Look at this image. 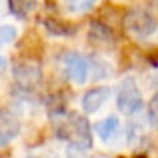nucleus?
Instances as JSON below:
<instances>
[{"instance_id": "6", "label": "nucleus", "mask_w": 158, "mask_h": 158, "mask_svg": "<svg viewBox=\"0 0 158 158\" xmlns=\"http://www.w3.org/2000/svg\"><path fill=\"white\" fill-rule=\"evenodd\" d=\"M97 0H63V5L72 14H83L95 5Z\"/></svg>"}, {"instance_id": "1", "label": "nucleus", "mask_w": 158, "mask_h": 158, "mask_svg": "<svg viewBox=\"0 0 158 158\" xmlns=\"http://www.w3.org/2000/svg\"><path fill=\"white\" fill-rule=\"evenodd\" d=\"M117 109L123 112L124 116H136L144 106L143 95H141L139 89H138L136 82L133 78H124L119 83V90H117Z\"/></svg>"}, {"instance_id": "5", "label": "nucleus", "mask_w": 158, "mask_h": 158, "mask_svg": "<svg viewBox=\"0 0 158 158\" xmlns=\"http://www.w3.org/2000/svg\"><path fill=\"white\" fill-rule=\"evenodd\" d=\"M109 99H110V89H107V87H97V89L87 90L83 94L80 104H82V109L85 114H97L107 104Z\"/></svg>"}, {"instance_id": "4", "label": "nucleus", "mask_w": 158, "mask_h": 158, "mask_svg": "<svg viewBox=\"0 0 158 158\" xmlns=\"http://www.w3.org/2000/svg\"><path fill=\"white\" fill-rule=\"evenodd\" d=\"M94 133L99 136V139L102 141L106 146H114L117 144V141L123 136V126H121L119 117L109 116L106 119H100L94 126Z\"/></svg>"}, {"instance_id": "2", "label": "nucleus", "mask_w": 158, "mask_h": 158, "mask_svg": "<svg viewBox=\"0 0 158 158\" xmlns=\"http://www.w3.org/2000/svg\"><path fill=\"white\" fill-rule=\"evenodd\" d=\"M124 27L133 38L146 39L156 31V22L150 12L143 9H133L124 17Z\"/></svg>"}, {"instance_id": "7", "label": "nucleus", "mask_w": 158, "mask_h": 158, "mask_svg": "<svg viewBox=\"0 0 158 158\" xmlns=\"http://www.w3.org/2000/svg\"><path fill=\"white\" fill-rule=\"evenodd\" d=\"M15 38H17V29L10 24H2V27H0V43H2V46L10 44Z\"/></svg>"}, {"instance_id": "3", "label": "nucleus", "mask_w": 158, "mask_h": 158, "mask_svg": "<svg viewBox=\"0 0 158 158\" xmlns=\"http://www.w3.org/2000/svg\"><path fill=\"white\" fill-rule=\"evenodd\" d=\"M61 65H63V72H65L66 78L72 80L75 85H83L89 80L92 66H90V61L87 56L75 51H70L63 56Z\"/></svg>"}, {"instance_id": "8", "label": "nucleus", "mask_w": 158, "mask_h": 158, "mask_svg": "<svg viewBox=\"0 0 158 158\" xmlns=\"http://www.w3.org/2000/svg\"><path fill=\"white\" fill-rule=\"evenodd\" d=\"M148 119H150V123L153 124V126L158 127V92L153 95V99H151V102H150V107H148Z\"/></svg>"}]
</instances>
